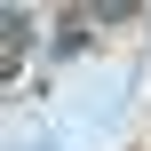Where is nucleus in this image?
I'll use <instances>...</instances> for the list:
<instances>
[{"instance_id":"f03ea898","label":"nucleus","mask_w":151,"mask_h":151,"mask_svg":"<svg viewBox=\"0 0 151 151\" xmlns=\"http://www.w3.org/2000/svg\"><path fill=\"white\" fill-rule=\"evenodd\" d=\"M143 0H88V24H135Z\"/></svg>"},{"instance_id":"7ed1b4c3","label":"nucleus","mask_w":151,"mask_h":151,"mask_svg":"<svg viewBox=\"0 0 151 151\" xmlns=\"http://www.w3.org/2000/svg\"><path fill=\"white\" fill-rule=\"evenodd\" d=\"M80 48H96V24H72V32H56V56H80Z\"/></svg>"},{"instance_id":"f257e3e1","label":"nucleus","mask_w":151,"mask_h":151,"mask_svg":"<svg viewBox=\"0 0 151 151\" xmlns=\"http://www.w3.org/2000/svg\"><path fill=\"white\" fill-rule=\"evenodd\" d=\"M32 32H40L32 8H0V72H8V80H24V48H32Z\"/></svg>"}]
</instances>
